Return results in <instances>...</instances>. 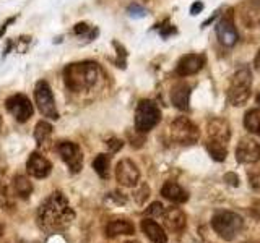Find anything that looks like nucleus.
<instances>
[{"label": "nucleus", "mask_w": 260, "mask_h": 243, "mask_svg": "<svg viewBox=\"0 0 260 243\" xmlns=\"http://www.w3.org/2000/svg\"><path fill=\"white\" fill-rule=\"evenodd\" d=\"M75 221V211L63 193L54 191L43 201L38 211V222L47 232H60Z\"/></svg>", "instance_id": "obj_1"}, {"label": "nucleus", "mask_w": 260, "mask_h": 243, "mask_svg": "<svg viewBox=\"0 0 260 243\" xmlns=\"http://www.w3.org/2000/svg\"><path fill=\"white\" fill-rule=\"evenodd\" d=\"M101 78V68L96 62L83 60L63 68V85L72 93H83L96 86Z\"/></svg>", "instance_id": "obj_2"}, {"label": "nucleus", "mask_w": 260, "mask_h": 243, "mask_svg": "<svg viewBox=\"0 0 260 243\" xmlns=\"http://www.w3.org/2000/svg\"><path fill=\"white\" fill-rule=\"evenodd\" d=\"M252 73L247 67H241L231 76L230 88H228V101L234 107H242L250 97Z\"/></svg>", "instance_id": "obj_3"}, {"label": "nucleus", "mask_w": 260, "mask_h": 243, "mask_svg": "<svg viewBox=\"0 0 260 243\" xmlns=\"http://www.w3.org/2000/svg\"><path fill=\"white\" fill-rule=\"evenodd\" d=\"M211 227H213L215 233H218V237L231 241L241 233L244 221L239 214L231 213V211H219L211 217Z\"/></svg>", "instance_id": "obj_4"}, {"label": "nucleus", "mask_w": 260, "mask_h": 243, "mask_svg": "<svg viewBox=\"0 0 260 243\" xmlns=\"http://www.w3.org/2000/svg\"><path fill=\"white\" fill-rule=\"evenodd\" d=\"M169 136L176 144L192 146L199 141L200 130L187 117H177L176 120L171 122V125H169Z\"/></svg>", "instance_id": "obj_5"}, {"label": "nucleus", "mask_w": 260, "mask_h": 243, "mask_svg": "<svg viewBox=\"0 0 260 243\" xmlns=\"http://www.w3.org/2000/svg\"><path fill=\"white\" fill-rule=\"evenodd\" d=\"M161 120V110L150 99H142L137 105L135 110V130L140 133H148L159 124Z\"/></svg>", "instance_id": "obj_6"}, {"label": "nucleus", "mask_w": 260, "mask_h": 243, "mask_svg": "<svg viewBox=\"0 0 260 243\" xmlns=\"http://www.w3.org/2000/svg\"><path fill=\"white\" fill-rule=\"evenodd\" d=\"M35 102L39 109L41 115L47 120H59V110H57L55 99L52 94V89L47 81L41 79L35 86Z\"/></svg>", "instance_id": "obj_7"}, {"label": "nucleus", "mask_w": 260, "mask_h": 243, "mask_svg": "<svg viewBox=\"0 0 260 243\" xmlns=\"http://www.w3.org/2000/svg\"><path fill=\"white\" fill-rule=\"evenodd\" d=\"M5 109L18 124H26L35 113L31 101L24 94H13L5 101Z\"/></svg>", "instance_id": "obj_8"}, {"label": "nucleus", "mask_w": 260, "mask_h": 243, "mask_svg": "<svg viewBox=\"0 0 260 243\" xmlns=\"http://www.w3.org/2000/svg\"><path fill=\"white\" fill-rule=\"evenodd\" d=\"M57 154L60 159L69 166L72 174H78L83 169V152H81L80 146L72 141H60L55 146Z\"/></svg>", "instance_id": "obj_9"}, {"label": "nucleus", "mask_w": 260, "mask_h": 243, "mask_svg": "<svg viewBox=\"0 0 260 243\" xmlns=\"http://www.w3.org/2000/svg\"><path fill=\"white\" fill-rule=\"evenodd\" d=\"M215 32L218 40L226 47H233L236 43H238L239 34L234 28V21H233V15L231 12H228L226 15H223L219 21L215 24Z\"/></svg>", "instance_id": "obj_10"}, {"label": "nucleus", "mask_w": 260, "mask_h": 243, "mask_svg": "<svg viewBox=\"0 0 260 243\" xmlns=\"http://www.w3.org/2000/svg\"><path fill=\"white\" fill-rule=\"evenodd\" d=\"M231 140V127L224 118H211L207 124V141L228 144Z\"/></svg>", "instance_id": "obj_11"}, {"label": "nucleus", "mask_w": 260, "mask_h": 243, "mask_svg": "<svg viewBox=\"0 0 260 243\" xmlns=\"http://www.w3.org/2000/svg\"><path fill=\"white\" fill-rule=\"evenodd\" d=\"M260 159V144L252 138H242L236 148V160L239 164H255Z\"/></svg>", "instance_id": "obj_12"}, {"label": "nucleus", "mask_w": 260, "mask_h": 243, "mask_svg": "<svg viewBox=\"0 0 260 243\" xmlns=\"http://www.w3.org/2000/svg\"><path fill=\"white\" fill-rule=\"evenodd\" d=\"M116 178L122 186H135L140 180V170L130 159H122L116 167Z\"/></svg>", "instance_id": "obj_13"}, {"label": "nucleus", "mask_w": 260, "mask_h": 243, "mask_svg": "<svg viewBox=\"0 0 260 243\" xmlns=\"http://www.w3.org/2000/svg\"><path fill=\"white\" fill-rule=\"evenodd\" d=\"M52 172V162L41 152H31L26 160V174L32 178H46Z\"/></svg>", "instance_id": "obj_14"}, {"label": "nucleus", "mask_w": 260, "mask_h": 243, "mask_svg": "<svg viewBox=\"0 0 260 243\" xmlns=\"http://www.w3.org/2000/svg\"><path fill=\"white\" fill-rule=\"evenodd\" d=\"M205 65V55L203 54H185L176 65V73L179 76H192L199 73Z\"/></svg>", "instance_id": "obj_15"}, {"label": "nucleus", "mask_w": 260, "mask_h": 243, "mask_svg": "<svg viewBox=\"0 0 260 243\" xmlns=\"http://www.w3.org/2000/svg\"><path fill=\"white\" fill-rule=\"evenodd\" d=\"M238 13L242 23L249 28H254L260 24V0H244L239 5Z\"/></svg>", "instance_id": "obj_16"}, {"label": "nucleus", "mask_w": 260, "mask_h": 243, "mask_svg": "<svg viewBox=\"0 0 260 243\" xmlns=\"http://www.w3.org/2000/svg\"><path fill=\"white\" fill-rule=\"evenodd\" d=\"M162 222H165L166 229L169 232H182L187 225V216L181 208H166L165 214H162Z\"/></svg>", "instance_id": "obj_17"}, {"label": "nucleus", "mask_w": 260, "mask_h": 243, "mask_svg": "<svg viewBox=\"0 0 260 243\" xmlns=\"http://www.w3.org/2000/svg\"><path fill=\"white\" fill-rule=\"evenodd\" d=\"M190 86L181 81V83H176L171 89V102L176 109L179 110H187L190 104Z\"/></svg>", "instance_id": "obj_18"}, {"label": "nucleus", "mask_w": 260, "mask_h": 243, "mask_svg": "<svg viewBox=\"0 0 260 243\" xmlns=\"http://www.w3.org/2000/svg\"><path fill=\"white\" fill-rule=\"evenodd\" d=\"M135 227L134 224L127 221V219H114L108 225H106V237L114 238L119 235H134Z\"/></svg>", "instance_id": "obj_19"}, {"label": "nucleus", "mask_w": 260, "mask_h": 243, "mask_svg": "<svg viewBox=\"0 0 260 243\" xmlns=\"http://www.w3.org/2000/svg\"><path fill=\"white\" fill-rule=\"evenodd\" d=\"M142 230L146 235V238L151 240L153 243H166L168 241L165 229H162L158 222H154L153 219H143V221H142Z\"/></svg>", "instance_id": "obj_20"}, {"label": "nucleus", "mask_w": 260, "mask_h": 243, "mask_svg": "<svg viewBox=\"0 0 260 243\" xmlns=\"http://www.w3.org/2000/svg\"><path fill=\"white\" fill-rule=\"evenodd\" d=\"M161 194L171 202H177V205H182L187 199H189V194L182 188L181 185H177L176 182H166L161 188Z\"/></svg>", "instance_id": "obj_21"}, {"label": "nucleus", "mask_w": 260, "mask_h": 243, "mask_svg": "<svg viewBox=\"0 0 260 243\" xmlns=\"http://www.w3.org/2000/svg\"><path fill=\"white\" fill-rule=\"evenodd\" d=\"M13 193L21 199H28L32 193V183L29 182V178L26 175H16L12 182Z\"/></svg>", "instance_id": "obj_22"}, {"label": "nucleus", "mask_w": 260, "mask_h": 243, "mask_svg": "<svg viewBox=\"0 0 260 243\" xmlns=\"http://www.w3.org/2000/svg\"><path fill=\"white\" fill-rule=\"evenodd\" d=\"M93 169L94 172L98 174V177L106 180L109 178V169H111V156L108 154H98L93 160Z\"/></svg>", "instance_id": "obj_23"}, {"label": "nucleus", "mask_w": 260, "mask_h": 243, "mask_svg": "<svg viewBox=\"0 0 260 243\" xmlns=\"http://www.w3.org/2000/svg\"><path fill=\"white\" fill-rule=\"evenodd\" d=\"M52 132H54V127L49 124V122H46V120H41V122H38L36 124V127H35V140H36V143L41 146V144H44L46 141H49V138L52 136Z\"/></svg>", "instance_id": "obj_24"}, {"label": "nucleus", "mask_w": 260, "mask_h": 243, "mask_svg": "<svg viewBox=\"0 0 260 243\" xmlns=\"http://www.w3.org/2000/svg\"><path fill=\"white\" fill-rule=\"evenodd\" d=\"M244 127L250 133L260 136V109H250L244 115Z\"/></svg>", "instance_id": "obj_25"}, {"label": "nucleus", "mask_w": 260, "mask_h": 243, "mask_svg": "<svg viewBox=\"0 0 260 243\" xmlns=\"http://www.w3.org/2000/svg\"><path fill=\"white\" fill-rule=\"evenodd\" d=\"M205 148L210 154V157L216 160V162H223L228 156V149L224 144H219V143H213V141H207L205 143Z\"/></svg>", "instance_id": "obj_26"}, {"label": "nucleus", "mask_w": 260, "mask_h": 243, "mask_svg": "<svg viewBox=\"0 0 260 243\" xmlns=\"http://www.w3.org/2000/svg\"><path fill=\"white\" fill-rule=\"evenodd\" d=\"M134 198L138 205H143V202L150 198V186L146 183H142L140 186H138V190L134 193Z\"/></svg>", "instance_id": "obj_27"}, {"label": "nucleus", "mask_w": 260, "mask_h": 243, "mask_svg": "<svg viewBox=\"0 0 260 243\" xmlns=\"http://www.w3.org/2000/svg\"><path fill=\"white\" fill-rule=\"evenodd\" d=\"M127 13L130 18H145L146 15H148V12L145 10V8L142 5H138V4H132V5H128L127 8Z\"/></svg>", "instance_id": "obj_28"}, {"label": "nucleus", "mask_w": 260, "mask_h": 243, "mask_svg": "<svg viewBox=\"0 0 260 243\" xmlns=\"http://www.w3.org/2000/svg\"><path fill=\"white\" fill-rule=\"evenodd\" d=\"M31 43V36H20L18 39L13 40V47L18 51L20 54H24L28 51V46Z\"/></svg>", "instance_id": "obj_29"}, {"label": "nucleus", "mask_w": 260, "mask_h": 243, "mask_svg": "<svg viewBox=\"0 0 260 243\" xmlns=\"http://www.w3.org/2000/svg\"><path fill=\"white\" fill-rule=\"evenodd\" d=\"M146 213H148L150 216H156V217H162V214H165V206L161 205L159 201H154L150 205V208L146 209Z\"/></svg>", "instance_id": "obj_30"}, {"label": "nucleus", "mask_w": 260, "mask_h": 243, "mask_svg": "<svg viewBox=\"0 0 260 243\" xmlns=\"http://www.w3.org/2000/svg\"><path fill=\"white\" fill-rule=\"evenodd\" d=\"M106 146H108L109 152H117L122 149V146H124V141L119 140V138H109L108 141H106Z\"/></svg>", "instance_id": "obj_31"}, {"label": "nucleus", "mask_w": 260, "mask_h": 243, "mask_svg": "<svg viewBox=\"0 0 260 243\" xmlns=\"http://www.w3.org/2000/svg\"><path fill=\"white\" fill-rule=\"evenodd\" d=\"M249 185L252 186V188L260 190V172L249 174Z\"/></svg>", "instance_id": "obj_32"}, {"label": "nucleus", "mask_w": 260, "mask_h": 243, "mask_svg": "<svg viewBox=\"0 0 260 243\" xmlns=\"http://www.w3.org/2000/svg\"><path fill=\"white\" fill-rule=\"evenodd\" d=\"M176 28L173 26V24H168V26H161V29H159V34H161V37H169L171 34H176Z\"/></svg>", "instance_id": "obj_33"}, {"label": "nucleus", "mask_w": 260, "mask_h": 243, "mask_svg": "<svg viewBox=\"0 0 260 243\" xmlns=\"http://www.w3.org/2000/svg\"><path fill=\"white\" fill-rule=\"evenodd\" d=\"M224 182L230 183L231 186H239V177L233 172H228V174H224Z\"/></svg>", "instance_id": "obj_34"}, {"label": "nucleus", "mask_w": 260, "mask_h": 243, "mask_svg": "<svg viewBox=\"0 0 260 243\" xmlns=\"http://www.w3.org/2000/svg\"><path fill=\"white\" fill-rule=\"evenodd\" d=\"M203 7H205V5H203V2H200V0H199V2H193L192 7H190V15H192V16L199 15V13L203 10Z\"/></svg>", "instance_id": "obj_35"}, {"label": "nucleus", "mask_w": 260, "mask_h": 243, "mask_svg": "<svg viewBox=\"0 0 260 243\" xmlns=\"http://www.w3.org/2000/svg\"><path fill=\"white\" fill-rule=\"evenodd\" d=\"M15 20H16V16H10V18H7V20H5V23L2 24V28H0V37H2V36L5 34V31H7V28H8V24H12Z\"/></svg>", "instance_id": "obj_36"}, {"label": "nucleus", "mask_w": 260, "mask_h": 243, "mask_svg": "<svg viewBox=\"0 0 260 243\" xmlns=\"http://www.w3.org/2000/svg\"><path fill=\"white\" fill-rule=\"evenodd\" d=\"M254 67H255V70L260 73V49H258V52H257V55H255V60H254Z\"/></svg>", "instance_id": "obj_37"}, {"label": "nucleus", "mask_w": 260, "mask_h": 243, "mask_svg": "<svg viewBox=\"0 0 260 243\" xmlns=\"http://www.w3.org/2000/svg\"><path fill=\"white\" fill-rule=\"evenodd\" d=\"M4 230H5V227H4V224H2V222H0V237H2V235H4Z\"/></svg>", "instance_id": "obj_38"}, {"label": "nucleus", "mask_w": 260, "mask_h": 243, "mask_svg": "<svg viewBox=\"0 0 260 243\" xmlns=\"http://www.w3.org/2000/svg\"><path fill=\"white\" fill-rule=\"evenodd\" d=\"M257 104H258V105H260V94H258V96H257Z\"/></svg>", "instance_id": "obj_39"}, {"label": "nucleus", "mask_w": 260, "mask_h": 243, "mask_svg": "<svg viewBox=\"0 0 260 243\" xmlns=\"http://www.w3.org/2000/svg\"><path fill=\"white\" fill-rule=\"evenodd\" d=\"M124 243H138V241H135V240H130V241H124Z\"/></svg>", "instance_id": "obj_40"}, {"label": "nucleus", "mask_w": 260, "mask_h": 243, "mask_svg": "<svg viewBox=\"0 0 260 243\" xmlns=\"http://www.w3.org/2000/svg\"><path fill=\"white\" fill-rule=\"evenodd\" d=\"M0 130H2V118H0Z\"/></svg>", "instance_id": "obj_41"}, {"label": "nucleus", "mask_w": 260, "mask_h": 243, "mask_svg": "<svg viewBox=\"0 0 260 243\" xmlns=\"http://www.w3.org/2000/svg\"><path fill=\"white\" fill-rule=\"evenodd\" d=\"M146 2H148V0H146Z\"/></svg>", "instance_id": "obj_42"}]
</instances>
